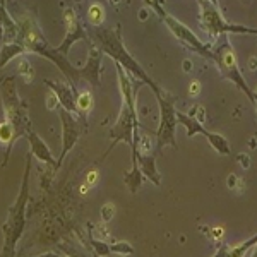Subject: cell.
Wrapping results in <instances>:
<instances>
[{
  "mask_svg": "<svg viewBox=\"0 0 257 257\" xmlns=\"http://www.w3.org/2000/svg\"><path fill=\"white\" fill-rule=\"evenodd\" d=\"M94 180H98V173L91 172L89 177H88V182H89V184H94Z\"/></svg>",
  "mask_w": 257,
  "mask_h": 257,
  "instance_id": "f546056e",
  "label": "cell"
},
{
  "mask_svg": "<svg viewBox=\"0 0 257 257\" xmlns=\"http://www.w3.org/2000/svg\"><path fill=\"white\" fill-rule=\"evenodd\" d=\"M91 247L96 250L98 257H106L108 254H111V247L110 243H106L105 240H98L94 237H91Z\"/></svg>",
  "mask_w": 257,
  "mask_h": 257,
  "instance_id": "44dd1931",
  "label": "cell"
},
{
  "mask_svg": "<svg viewBox=\"0 0 257 257\" xmlns=\"http://www.w3.org/2000/svg\"><path fill=\"white\" fill-rule=\"evenodd\" d=\"M59 248L62 252H65V255L67 257H91V255L86 254L84 250H79V248H76L72 245H60Z\"/></svg>",
  "mask_w": 257,
  "mask_h": 257,
  "instance_id": "603a6c76",
  "label": "cell"
},
{
  "mask_svg": "<svg viewBox=\"0 0 257 257\" xmlns=\"http://www.w3.org/2000/svg\"><path fill=\"white\" fill-rule=\"evenodd\" d=\"M36 257H67V255L57 254V252H47V254H41V255H36Z\"/></svg>",
  "mask_w": 257,
  "mask_h": 257,
  "instance_id": "f1b7e54d",
  "label": "cell"
},
{
  "mask_svg": "<svg viewBox=\"0 0 257 257\" xmlns=\"http://www.w3.org/2000/svg\"><path fill=\"white\" fill-rule=\"evenodd\" d=\"M110 247H111V252H113V254H118V255H128L134 252V248H132L131 243H127V242H115V243H111Z\"/></svg>",
  "mask_w": 257,
  "mask_h": 257,
  "instance_id": "7402d4cb",
  "label": "cell"
},
{
  "mask_svg": "<svg viewBox=\"0 0 257 257\" xmlns=\"http://www.w3.org/2000/svg\"><path fill=\"white\" fill-rule=\"evenodd\" d=\"M184 69L189 72V70H190V60H185V62H184Z\"/></svg>",
  "mask_w": 257,
  "mask_h": 257,
  "instance_id": "1f68e13d",
  "label": "cell"
},
{
  "mask_svg": "<svg viewBox=\"0 0 257 257\" xmlns=\"http://www.w3.org/2000/svg\"><path fill=\"white\" fill-rule=\"evenodd\" d=\"M18 70H19V74H23V76L26 77V81H31V77H33V69H31V65H30V62H28L26 59H21V60H19Z\"/></svg>",
  "mask_w": 257,
  "mask_h": 257,
  "instance_id": "cb8c5ba5",
  "label": "cell"
},
{
  "mask_svg": "<svg viewBox=\"0 0 257 257\" xmlns=\"http://www.w3.org/2000/svg\"><path fill=\"white\" fill-rule=\"evenodd\" d=\"M155 96L160 105V125L156 131L158 149L163 146L177 148V98L163 89L155 93Z\"/></svg>",
  "mask_w": 257,
  "mask_h": 257,
  "instance_id": "52a82bcc",
  "label": "cell"
},
{
  "mask_svg": "<svg viewBox=\"0 0 257 257\" xmlns=\"http://www.w3.org/2000/svg\"><path fill=\"white\" fill-rule=\"evenodd\" d=\"M26 139H28V143H30V155L35 156V158H38L40 161H43V163L52 165V167L57 170V160L53 158V155H52V151H50V148L47 146V143L33 131L26 136Z\"/></svg>",
  "mask_w": 257,
  "mask_h": 257,
  "instance_id": "4fadbf2b",
  "label": "cell"
},
{
  "mask_svg": "<svg viewBox=\"0 0 257 257\" xmlns=\"http://www.w3.org/2000/svg\"><path fill=\"white\" fill-rule=\"evenodd\" d=\"M0 91H2V103L4 111H6V122L11 123L12 131H14V143L19 138H26L31 132V122L30 115H28V106L18 94V86L16 79L12 76L6 77L0 82Z\"/></svg>",
  "mask_w": 257,
  "mask_h": 257,
  "instance_id": "277c9868",
  "label": "cell"
},
{
  "mask_svg": "<svg viewBox=\"0 0 257 257\" xmlns=\"http://www.w3.org/2000/svg\"><path fill=\"white\" fill-rule=\"evenodd\" d=\"M28 52L38 53V55H43V57H47L48 60L55 62V65L62 70V74H64V76L69 79L72 91H77L76 89L77 81H82V79L91 82L93 86H99V72H101V52H99L98 48H91L88 62H86V65L82 69L74 67V65L67 60V57L62 55V53L57 52L55 48L50 47V45L47 43V40H45V36L41 40L36 41L35 45H31V47L28 48Z\"/></svg>",
  "mask_w": 257,
  "mask_h": 257,
  "instance_id": "6da1fadb",
  "label": "cell"
},
{
  "mask_svg": "<svg viewBox=\"0 0 257 257\" xmlns=\"http://www.w3.org/2000/svg\"><path fill=\"white\" fill-rule=\"evenodd\" d=\"M123 182H125V185L132 194L138 192V189L143 184V175H141V170L138 167V163H136V158H132V168L125 175V178H123Z\"/></svg>",
  "mask_w": 257,
  "mask_h": 257,
  "instance_id": "ac0fdd59",
  "label": "cell"
},
{
  "mask_svg": "<svg viewBox=\"0 0 257 257\" xmlns=\"http://www.w3.org/2000/svg\"><path fill=\"white\" fill-rule=\"evenodd\" d=\"M64 19H65V23H67V35H65L64 41H62L55 50L59 53H62V55H67L70 47H72L76 41H81V40L88 41V33H86V30L82 28V24L79 23V19L76 18V14H74L72 9H65Z\"/></svg>",
  "mask_w": 257,
  "mask_h": 257,
  "instance_id": "30bf717a",
  "label": "cell"
},
{
  "mask_svg": "<svg viewBox=\"0 0 257 257\" xmlns=\"http://www.w3.org/2000/svg\"><path fill=\"white\" fill-rule=\"evenodd\" d=\"M26 52V48L19 43V41H14V43H4L2 48H0V67H6L7 62H11L16 57L23 55Z\"/></svg>",
  "mask_w": 257,
  "mask_h": 257,
  "instance_id": "2e32d148",
  "label": "cell"
},
{
  "mask_svg": "<svg viewBox=\"0 0 257 257\" xmlns=\"http://www.w3.org/2000/svg\"><path fill=\"white\" fill-rule=\"evenodd\" d=\"M47 105H48V110H55V108H59V99H57L55 94H50L48 99H47Z\"/></svg>",
  "mask_w": 257,
  "mask_h": 257,
  "instance_id": "4316f807",
  "label": "cell"
},
{
  "mask_svg": "<svg viewBox=\"0 0 257 257\" xmlns=\"http://www.w3.org/2000/svg\"><path fill=\"white\" fill-rule=\"evenodd\" d=\"M177 123H180V125L185 127V131H187V136L189 138H194V136L201 134V136H208L209 131L202 125L201 122H197L194 117H190L189 113H184V111H177Z\"/></svg>",
  "mask_w": 257,
  "mask_h": 257,
  "instance_id": "9a60e30c",
  "label": "cell"
},
{
  "mask_svg": "<svg viewBox=\"0 0 257 257\" xmlns=\"http://www.w3.org/2000/svg\"><path fill=\"white\" fill-rule=\"evenodd\" d=\"M30 173H31V155L26 156V168H24L23 182H21V190L16 202L9 209L7 219L2 226L4 233V247L0 252V257H14L16 245L19 238L23 237L24 226H26V206L28 197H30Z\"/></svg>",
  "mask_w": 257,
  "mask_h": 257,
  "instance_id": "3957f363",
  "label": "cell"
},
{
  "mask_svg": "<svg viewBox=\"0 0 257 257\" xmlns=\"http://www.w3.org/2000/svg\"><path fill=\"white\" fill-rule=\"evenodd\" d=\"M91 105H93V98H91L89 93H81L79 96H76V106H77V113L86 117V113L91 110Z\"/></svg>",
  "mask_w": 257,
  "mask_h": 257,
  "instance_id": "d6986e66",
  "label": "cell"
},
{
  "mask_svg": "<svg viewBox=\"0 0 257 257\" xmlns=\"http://www.w3.org/2000/svg\"><path fill=\"white\" fill-rule=\"evenodd\" d=\"M206 139L209 141L211 148H213L216 153H219V155H230L231 153L230 143H228V139L225 136L218 134V132H209V134L206 136Z\"/></svg>",
  "mask_w": 257,
  "mask_h": 257,
  "instance_id": "e0dca14e",
  "label": "cell"
},
{
  "mask_svg": "<svg viewBox=\"0 0 257 257\" xmlns=\"http://www.w3.org/2000/svg\"><path fill=\"white\" fill-rule=\"evenodd\" d=\"M209 62H213V64L216 65V69L219 70V74H221L225 79L233 82L237 88L242 89L248 96V99L252 101V105H255V93H254V89L247 84V81L243 79V74L240 72L235 50L230 45V41H228L226 36H223L221 43H218L216 47H211V60Z\"/></svg>",
  "mask_w": 257,
  "mask_h": 257,
  "instance_id": "5b68a950",
  "label": "cell"
},
{
  "mask_svg": "<svg viewBox=\"0 0 257 257\" xmlns=\"http://www.w3.org/2000/svg\"><path fill=\"white\" fill-rule=\"evenodd\" d=\"M132 158H136V163H138L143 178H148L155 185L161 184V175L158 172V167H156L155 155H141L138 151H132Z\"/></svg>",
  "mask_w": 257,
  "mask_h": 257,
  "instance_id": "7c38bea8",
  "label": "cell"
},
{
  "mask_svg": "<svg viewBox=\"0 0 257 257\" xmlns=\"http://www.w3.org/2000/svg\"><path fill=\"white\" fill-rule=\"evenodd\" d=\"M94 40H96V43H98L99 52H105L106 55H110L111 59L115 60V64L120 65L123 70H127L131 76L136 77V79H139L141 84L149 86L155 93H158L161 89L160 86L148 76L146 70L141 67L139 62L127 52L125 45H123V41H122V36H120V26L98 30L96 38Z\"/></svg>",
  "mask_w": 257,
  "mask_h": 257,
  "instance_id": "7a4b0ae2",
  "label": "cell"
},
{
  "mask_svg": "<svg viewBox=\"0 0 257 257\" xmlns=\"http://www.w3.org/2000/svg\"><path fill=\"white\" fill-rule=\"evenodd\" d=\"M0 24L4 30V43H14L19 38V28L6 11V2H0Z\"/></svg>",
  "mask_w": 257,
  "mask_h": 257,
  "instance_id": "5bb4252c",
  "label": "cell"
},
{
  "mask_svg": "<svg viewBox=\"0 0 257 257\" xmlns=\"http://www.w3.org/2000/svg\"><path fill=\"white\" fill-rule=\"evenodd\" d=\"M88 19L93 24H101L103 19H105V12H103V7L99 4H91L88 9Z\"/></svg>",
  "mask_w": 257,
  "mask_h": 257,
  "instance_id": "ffe728a7",
  "label": "cell"
},
{
  "mask_svg": "<svg viewBox=\"0 0 257 257\" xmlns=\"http://www.w3.org/2000/svg\"><path fill=\"white\" fill-rule=\"evenodd\" d=\"M45 84L53 89V94H55L57 99H59L60 108L67 110L74 115L77 113L76 94H74V91L69 84H64V82H52V81H45Z\"/></svg>",
  "mask_w": 257,
  "mask_h": 257,
  "instance_id": "8fae6325",
  "label": "cell"
},
{
  "mask_svg": "<svg viewBox=\"0 0 257 257\" xmlns=\"http://www.w3.org/2000/svg\"><path fill=\"white\" fill-rule=\"evenodd\" d=\"M190 117H194L197 120V122H201L202 123V120H204V117H206V113H204V108H202L201 105H196V108H194L192 111H190Z\"/></svg>",
  "mask_w": 257,
  "mask_h": 257,
  "instance_id": "484cf974",
  "label": "cell"
},
{
  "mask_svg": "<svg viewBox=\"0 0 257 257\" xmlns=\"http://www.w3.org/2000/svg\"><path fill=\"white\" fill-rule=\"evenodd\" d=\"M189 91H190V96H197L199 91H201V84H199L197 81L192 82V84H190V88H189Z\"/></svg>",
  "mask_w": 257,
  "mask_h": 257,
  "instance_id": "83f0119b",
  "label": "cell"
},
{
  "mask_svg": "<svg viewBox=\"0 0 257 257\" xmlns=\"http://www.w3.org/2000/svg\"><path fill=\"white\" fill-rule=\"evenodd\" d=\"M199 23L202 31L209 35V38H219L231 33H242V35H257L255 28L242 26V24H231L223 18V12L219 9L218 2L213 0H199Z\"/></svg>",
  "mask_w": 257,
  "mask_h": 257,
  "instance_id": "8992f818",
  "label": "cell"
},
{
  "mask_svg": "<svg viewBox=\"0 0 257 257\" xmlns=\"http://www.w3.org/2000/svg\"><path fill=\"white\" fill-rule=\"evenodd\" d=\"M113 214H115V208H113V204H105V206H103V209H101L103 221H108V219L113 218Z\"/></svg>",
  "mask_w": 257,
  "mask_h": 257,
  "instance_id": "d4e9b609",
  "label": "cell"
},
{
  "mask_svg": "<svg viewBox=\"0 0 257 257\" xmlns=\"http://www.w3.org/2000/svg\"><path fill=\"white\" fill-rule=\"evenodd\" d=\"M235 182H237V178H235V177H230V178H228V187H230V189H235Z\"/></svg>",
  "mask_w": 257,
  "mask_h": 257,
  "instance_id": "4dcf8cb0",
  "label": "cell"
},
{
  "mask_svg": "<svg viewBox=\"0 0 257 257\" xmlns=\"http://www.w3.org/2000/svg\"><path fill=\"white\" fill-rule=\"evenodd\" d=\"M59 113H60V120H62V153L57 160V168L64 163V158L67 156V153L76 146L77 139L81 136V125L77 122L76 115L70 113V111L60 108L59 106Z\"/></svg>",
  "mask_w": 257,
  "mask_h": 257,
  "instance_id": "9c48e42d",
  "label": "cell"
},
{
  "mask_svg": "<svg viewBox=\"0 0 257 257\" xmlns=\"http://www.w3.org/2000/svg\"><path fill=\"white\" fill-rule=\"evenodd\" d=\"M148 6L155 9V12L165 23V26L172 31V35L175 36L182 45H185V47L190 48L192 52H196L197 55L204 57L206 60H211V47L209 45H206L201 38H197L196 33H194L192 30H189L184 23H180V21L175 19L173 16H170L168 12L163 9V6H161L160 2H148Z\"/></svg>",
  "mask_w": 257,
  "mask_h": 257,
  "instance_id": "ba28073f",
  "label": "cell"
}]
</instances>
